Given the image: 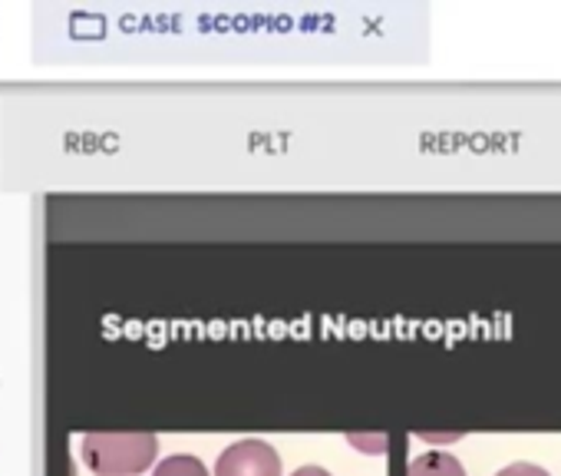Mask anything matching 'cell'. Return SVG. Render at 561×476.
<instances>
[{
	"mask_svg": "<svg viewBox=\"0 0 561 476\" xmlns=\"http://www.w3.org/2000/svg\"><path fill=\"white\" fill-rule=\"evenodd\" d=\"M83 463L100 476H133L156 460V437L149 433H90L80 443Z\"/></svg>",
	"mask_w": 561,
	"mask_h": 476,
	"instance_id": "1",
	"label": "cell"
},
{
	"mask_svg": "<svg viewBox=\"0 0 561 476\" xmlns=\"http://www.w3.org/2000/svg\"><path fill=\"white\" fill-rule=\"evenodd\" d=\"M215 476H280V456L264 440H238L221 450Z\"/></svg>",
	"mask_w": 561,
	"mask_h": 476,
	"instance_id": "2",
	"label": "cell"
},
{
	"mask_svg": "<svg viewBox=\"0 0 561 476\" xmlns=\"http://www.w3.org/2000/svg\"><path fill=\"white\" fill-rule=\"evenodd\" d=\"M407 476H466V469H462V463L453 453L433 450V453L416 456L410 463V473Z\"/></svg>",
	"mask_w": 561,
	"mask_h": 476,
	"instance_id": "3",
	"label": "cell"
},
{
	"mask_svg": "<svg viewBox=\"0 0 561 476\" xmlns=\"http://www.w3.org/2000/svg\"><path fill=\"white\" fill-rule=\"evenodd\" d=\"M152 476H208L205 463L198 456H188V453H175V456H165Z\"/></svg>",
	"mask_w": 561,
	"mask_h": 476,
	"instance_id": "4",
	"label": "cell"
},
{
	"mask_svg": "<svg viewBox=\"0 0 561 476\" xmlns=\"http://www.w3.org/2000/svg\"><path fill=\"white\" fill-rule=\"evenodd\" d=\"M354 446H360L364 453H383L387 450V433H374V437H364V433H351L347 437Z\"/></svg>",
	"mask_w": 561,
	"mask_h": 476,
	"instance_id": "5",
	"label": "cell"
},
{
	"mask_svg": "<svg viewBox=\"0 0 561 476\" xmlns=\"http://www.w3.org/2000/svg\"><path fill=\"white\" fill-rule=\"evenodd\" d=\"M495 476H551V473L541 469V466H531V463H512V466L499 469Z\"/></svg>",
	"mask_w": 561,
	"mask_h": 476,
	"instance_id": "6",
	"label": "cell"
},
{
	"mask_svg": "<svg viewBox=\"0 0 561 476\" xmlns=\"http://www.w3.org/2000/svg\"><path fill=\"white\" fill-rule=\"evenodd\" d=\"M295 476H331V473L321 466H301V469H295Z\"/></svg>",
	"mask_w": 561,
	"mask_h": 476,
	"instance_id": "7",
	"label": "cell"
},
{
	"mask_svg": "<svg viewBox=\"0 0 561 476\" xmlns=\"http://www.w3.org/2000/svg\"><path fill=\"white\" fill-rule=\"evenodd\" d=\"M423 440H433V443H449V440H459V433H423Z\"/></svg>",
	"mask_w": 561,
	"mask_h": 476,
	"instance_id": "8",
	"label": "cell"
}]
</instances>
